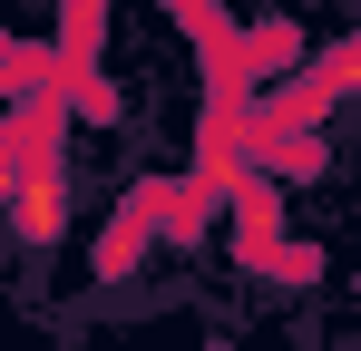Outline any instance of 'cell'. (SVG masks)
<instances>
[{
  "mask_svg": "<svg viewBox=\"0 0 361 351\" xmlns=\"http://www.w3.org/2000/svg\"><path fill=\"white\" fill-rule=\"evenodd\" d=\"M137 244H147V205H127L118 225H108V244H98V273H108V283H118L127 264H137Z\"/></svg>",
  "mask_w": 361,
  "mask_h": 351,
  "instance_id": "cell-2",
  "label": "cell"
},
{
  "mask_svg": "<svg viewBox=\"0 0 361 351\" xmlns=\"http://www.w3.org/2000/svg\"><path fill=\"white\" fill-rule=\"evenodd\" d=\"M0 215H10L20 244H59V234H68V166H59V156H20Z\"/></svg>",
  "mask_w": 361,
  "mask_h": 351,
  "instance_id": "cell-1",
  "label": "cell"
},
{
  "mask_svg": "<svg viewBox=\"0 0 361 351\" xmlns=\"http://www.w3.org/2000/svg\"><path fill=\"white\" fill-rule=\"evenodd\" d=\"M10 176H20V147H10V137H0V195H10Z\"/></svg>",
  "mask_w": 361,
  "mask_h": 351,
  "instance_id": "cell-4",
  "label": "cell"
},
{
  "mask_svg": "<svg viewBox=\"0 0 361 351\" xmlns=\"http://www.w3.org/2000/svg\"><path fill=\"white\" fill-rule=\"evenodd\" d=\"M312 78H322V88H332V98H352V88H361V39H342V49L322 58V68H312Z\"/></svg>",
  "mask_w": 361,
  "mask_h": 351,
  "instance_id": "cell-3",
  "label": "cell"
}]
</instances>
